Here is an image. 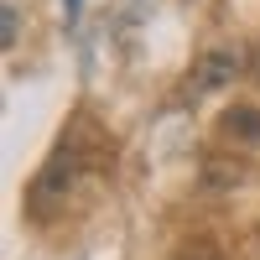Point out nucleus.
Masks as SVG:
<instances>
[{
  "label": "nucleus",
  "instance_id": "1",
  "mask_svg": "<svg viewBox=\"0 0 260 260\" xmlns=\"http://www.w3.org/2000/svg\"><path fill=\"white\" fill-rule=\"evenodd\" d=\"M99 161H104V146H99V136H94V125L78 120L68 136L52 146V156L37 167V177H31V187H26V213H31L37 224L57 219Z\"/></svg>",
  "mask_w": 260,
  "mask_h": 260
},
{
  "label": "nucleus",
  "instance_id": "4",
  "mask_svg": "<svg viewBox=\"0 0 260 260\" xmlns=\"http://www.w3.org/2000/svg\"><path fill=\"white\" fill-rule=\"evenodd\" d=\"M172 260H224V250L213 245V240H187V245L172 255Z\"/></svg>",
  "mask_w": 260,
  "mask_h": 260
},
{
  "label": "nucleus",
  "instance_id": "2",
  "mask_svg": "<svg viewBox=\"0 0 260 260\" xmlns=\"http://www.w3.org/2000/svg\"><path fill=\"white\" fill-rule=\"evenodd\" d=\"M245 68V57L240 47H208L198 62H192V73H187V94L192 99H203V94H219L224 83H234Z\"/></svg>",
  "mask_w": 260,
  "mask_h": 260
},
{
  "label": "nucleus",
  "instance_id": "5",
  "mask_svg": "<svg viewBox=\"0 0 260 260\" xmlns=\"http://www.w3.org/2000/svg\"><path fill=\"white\" fill-rule=\"evenodd\" d=\"M250 73H255V83H260V42H255V52H250Z\"/></svg>",
  "mask_w": 260,
  "mask_h": 260
},
{
  "label": "nucleus",
  "instance_id": "3",
  "mask_svg": "<svg viewBox=\"0 0 260 260\" xmlns=\"http://www.w3.org/2000/svg\"><path fill=\"white\" fill-rule=\"evenodd\" d=\"M219 136L229 146H260V110L255 104H234L219 115Z\"/></svg>",
  "mask_w": 260,
  "mask_h": 260
}]
</instances>
